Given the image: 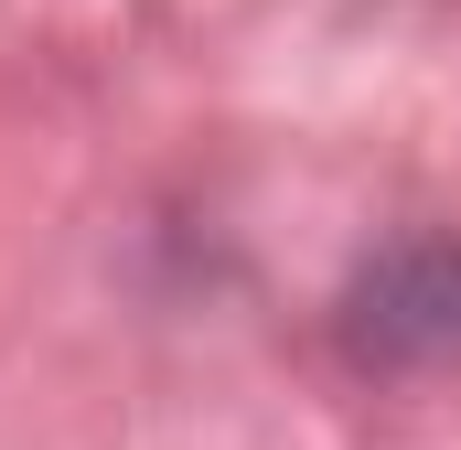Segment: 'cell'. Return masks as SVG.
Returning a JSON list of instances; mask_svg holds the SVG:
<instances>
[{
  "instance_id": "1",
  "label": "cell",
  "mask_w": 461,
  "mask_h": 450,
  "mask_svg": "<svg viewBox=\"0 0 461 450\" xmlns=\"http://www.w3.org/2000/svg\"><path fill=\"white\" fill-rule=\"evenodd\" d=\"M354 354H365V364L461 354V247H397V257L354 290Z\"/></svg>"
}]
</instances>
